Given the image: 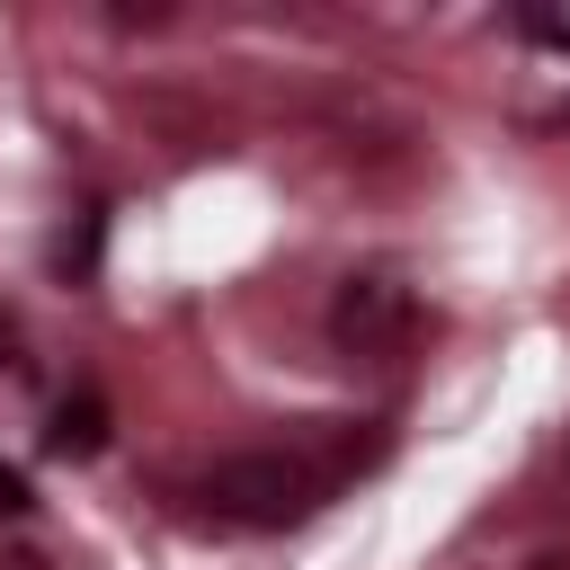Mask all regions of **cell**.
<instances>
[{
    "mask_svg": "<svg viewBox=\"0 0 570 570\" xmlns=\"http://www.w3.org/2000/svg\"><path fill=\"white\" fill-rule=\"evenodd\" d=\"M0 517H27V472L0 463Z\"/></svg>",
    "mask_w": 570,
    "mask_h": 570,
    "instance_id": "5",
    "label": "cell"
},
{
    "mask_svg": "<svg viewBox=\"0 0 570 570\" xmlns=\"http://www.w3.org/2000/svg\"><path fill=\"white\" fill-rule=\"evenodd\" d=\"M98 240H107V214L89 205V214L62 232V249H53V258H62V276H80V285H89V276H98Z\"/></svg>",
    "mask_w": 570,
    "mask_h": 570,
    "instance_id": "4",
    "label": "cell"
},
{
    "mask_svg": "<svg viewBox=\"0 0 570 570\" xmlns=\"http://www.w3.org/2000/svg\"><path fill=\"white\" fill-rule=\"evenodd\" d=\"M338 481H347V454H312V445H240V454L205 463L196 499H205V517H223V525L285 534V525H303Z\"/></svg>",
    "mask_w": 570,
    "mask_h": 570,
    "instance_id": "1",
    "label": "cell"
},
{
    "mask_svg": "<svg viewBox=\"0 0 570 570\" xmlns=\"http://www.w3.org/2000/svg\"><path fill=\"white\" fill-rule=\"evenodd\" d=\"M9 347H18V330H9V321H0V365H9Z\"/></svg>",
    "mask_w": 570,
    "mask_h": 570,
    "instance_id": "6",
    "label": "cell"
},
{
    "mask_svg": "<svg viewBox=\"0 0 570 570\" xmlns=\"http://www.w3.org/2000/svg\"><path fill=\"white\" fill-rule=\"evenodd\" d=\"M98 445H107V401L80 383V392L53 410V454H98Z\"/></svg>",
    "mask_w": 570,
    "mask_h": 570,
    "instance_id": "3",
    "label": "cell"
},
{
    "mask_svg": "<svg viewBox=\"0 0 570 570\" xmlns=\"http://www.w3.org/2000/svg\"><path fill=\"white\" fill-rule=\"evenodd\" d=\"M410 338H419L410 285H392V276H338V294H330V347L347 365H392Z\"/></svg>",
    "mask_w": 570,
    "mask_h": 570,
    "instance_id": "2",
    "label": "cell"
}]
</instances>
